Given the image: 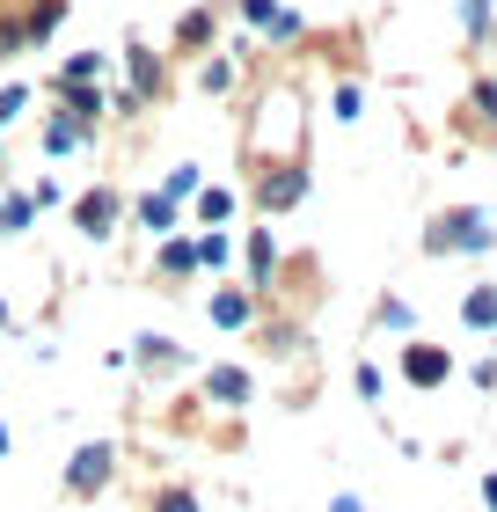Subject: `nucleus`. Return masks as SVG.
<instances>
[{
  "label": "nucleus",
  "mask_w": 497,
  "mask_h": 512,
  "mask_svg": "<svg viewBox=\"0 0 497 512\" xmlns=\"http://www.w3.org/2000/svg\"><path fill=\"white\" fill-rule=\"evenodd\" d=\"M424 249L432 256H483V249H497V213H483V205H446V213L424 227Z\"/></svg>",
  "instance_id": "nucleus-1"
},
{
  "label": "nucleus",
  "mask_w": 497,
  "mask_h": 512,
  "mask_svg": "<svg viewBox=\"0 0 497 512\" xmlns=\"http://www.w3.org/2000/svg\"><path fill=\"white\" fill-rule=\"evenodd\" d=\"M110 469H117V454L103 447V439H88V447H81L74 461H66V491H74V498L103 491V483H110Z\"/></svg>",
  "instance_id": "nucleus-2"
},
{
  "label": "nucleus",
  "mask_w": 497,
  "mask_h": 512,
  "mask_svg": "<svg viewBox=\"0 0 497 512\" xmlns=\"http://www.w3.org/2000/svg\"><path fill=\"white\" fill-rule=\"evenodd\" d=\"M402 381H410V388H446V381H454L446 344H410V352H402Z\"/></svg>",
  "instance_id": "nucleus-3"
},
{
  "label": "nucleus",
  "mask_w": 497,
  "mask_h": 512,
  "mask_svg": "<svg viewBox=\"0 0 497 512\" xmlns=\"http://www.w3.org/2000/svg\"><path fill=\"white\" fill-rule=\"evenodd\" d=\"M307 198V169H271L264 183H256V205L264 213H286V205H300Z\"/></svg>",
  "instance_id": "nucleus-4"
},
{
  "label": "nucleus",
  "mask_w": 497,
  "mask_h": 512,
  "mask_svg": "<svg viewBox=\"0 0 497 512\" xmlns=\"http://www.w3.org/2000/svg\"><path fill=\"white\" fill-rule=\"evenodd\" d=\"M74 227H81L88 242H103L110 227H117V191H88V198L74 205Z\"/></svg>",
  "instance_id": "nucleus-5"
},
{
  "label": "nucleus",
  "mask_w": 497,
  "mask_h": 512,
  "mask_svg": "<svg viewBox=\"0 0 497 512\" xmlns=\"http://www.w3.org/2000/svg\"><path fill=\"white\" fill-rule=\"evenodd\" d=\"M205 395H212V403H227V410H242V403H249V374H242V366H212V374H205Z\"/></svg>",
  "instance_id": "nucleus-6"
},
{
  "label": "nucleus",
  "mask_w": 497,
  "mask_h": 512,
  "mask_svg": "<svg viewBox=\"0 0 497 512\" xmlns=\"http://www.w3.org/2000/svg\"><path fill=\"white\" fill-rule=\"evenodd\" d=\"M242 15L256 22V30H271V37H300V15H293V8H271V0H242Z\"/></svg>",
  "instance_id": "nucleus-7"
},
{
  "label": "nucleus",
  "mask_w": 497,
  "mask_h": 512,
  "mask_svg": "<svg viewBox=\"0 0 497 512\" xmlns=\"http://www.w3.org/2000/svg\"><path fill=\"white\" fill-rule=\"evenodd\" d=\"M125 66H132V103H147L154 88H161V59L147 52V44H132V52H125Z\"/></svg>",
  "instance_id": "nucleus-8"
},
{
  "label": "nucleus",
  "mask_w": 497,
  "mask_h": 512,
  "mask_svg": "<svg viewBox=\"0 0 497 512\" xmlns=\"http://www.w3.org/2000/svg\"><path fill=\"white\" fill-rule=\"evenodd\" d=\"M242 256H249V278H271V271H278V242H271V227H249Z\"/></svg>",
  "instance_id": "nucleus-9"
},
{
  "label": "nucleus",
  "mask_w": 497,
  "mask_h": 512,
  "mask_svg": "<svg viewBox=\"0 0 497 512\" xmlns=\"http://www.w3.org/2000/svg\"><path fill=\"white\" fill-rule=\"evenodd\" d=\"M461 322H468L476 337L497 330V286H476V293H468V300H461Z\"/></svg>",
  "instance_id": "nucleus-10"
},
{
  "label": "nucleus",
  "mask_w": 497,
  "mask_h": 512,
  "mask_svg": "<svg viewBox=\"0 0 497 512\" xmlns=\"http://www.w3.org/2000/svg\"><path fill=\"white\" fill-rule=\"evenodd\" d=\"M139 227H147V235L161 242V235H169V227H176V198H161V191H147V198H139Z\"/></svg>",
  "instance_id": "nucleus-11"
},
{
  "label": "nucleus",
  "mask_w": 497,
  "mask_h": 512,
  "mask_svg": "<svg viewBox=\"0 0 497 512\" xmlns=\"http://www.w3.org/2000/svg\"><path fill=\"white\" fill-rule=\"evenodd\" d=\"M103 81V52H74L59 66V88H96Z\"/></svg>",
  "instance_id": "nucleus-12"
},
{
  "label": "nucleus",
  "mask_w": 497,
  "mask_h": 512,
  "mask_svg": "<svg viewBox=\"0 0 497 512\" xmlns=\"http://www.w3.org/2000/svg\"><path fill=\"white\" fill-rule=\"evenodd\" d=\"M191 256H198V264H205V271H227V264H234V242L220 235V227H205V235L191 242Z\"/></svg>",
  "instance_id": "nucleus-13"
},
{
  "label": "nucleus",
  "mask_w": 497,
  "mask_h": 512,
  "mask_svg": "<svg viewBox=\"0 0 497 512\" xmlns=\"http://www.w3.org/2000/svg\"><path fill=\"white\" fill-rule=\"evenodd\" d=\"M249 315H256V308H249V293H234V286H227V293H212V322H220V330H242Z\"/></svg>",
  "instance_id": "nucleus-14"
},
{
  "label": "nucleus",
  "mask_w": 497,
  "mask_h": 512,
  "mask_svg": "<svg viewBox=\"0 0 497 512\" xmlns=\"http://www.w3.org/2000/svg\"><path fill=\"white\" fill-rule=\"evenodd\" d=\"M234 205H242V198H234L227 183H212V191H198V220H205V227H220V220H234Z\"/></svg>",
  "instance_id": "nucleus-15"
},
{
  "label": "nucleus",
  "mask_w": 497,
  "mask_h": 512,
  "mask_svg": "<svg viewBox=\"0 0 497 512\" xmlns=\"http://www.w3.org/2000/svg\"><path fill=\"white\" fill-rule=\"evenodd\" d=\"M81 139H88V125H74V118H66V110H59L52 125H44V147H52V154H74Z\"/></svg>",
  "instance_id": "nucleus-16"
},
{
  "label": "nucleus",
  "mask_w": 497,
  "mask_h": 512,
  "mask_svg": "<svg viewBox=\"0 0 497 512\" xmlns=\"http://www.w3.org/2000/svg\"><path fill=\"white\" fill-rule=\"evenodd\" d=\"M59 15H66V0H37V8L22 15V30H30V44H37V37H52V30H59Z\"/></svg>",
  "instance_id": "nucleus-17"
},
{
  "label": "nucleus",
  "mask_w": 497,
  "mask_h": 512,
  "mask_svg": "<svg viewBox=\"0 0 497 512\" xmlns=\"http://www.w3.org/2000/svg\"><path fill=\"white\" fill-rule=\"evenodd\" d=\"M139 366H161V374H169V366H183V352L169 337H139Z\"/></svg>",
  "instance_id": "nucleus-18"
},
{
  "label": "nucleus",
  "mask_w": 497,
  "mask_h": 512,
  "mask_svg": "<svg viewBox=\"0 0 497 512\" xmlns=\"http://www.w3.org/2000/svg\"><path fill=\"white\" fill-rule=\"evenodd\" d=\"M30 213H37L30 198H0V235H22V227H30Z\"/></svg>",
  "instance_id": "nucleus-19"
},
{
  "label": "nucleus",
  "mask_w": 497,
  "mask_h": 512,
  "mask_svg": "<svg viewBox=\"0 0 497 512\" xmlns=\"http://www.w3.org/2000/svg\"><path fill=\"white\" fill-rule=\"evenodd\" d=\"M161 271H169V278H183V271H198V256H191V242H161Z\"/></svg>",
  "instance_id": "nucleus-20"
},
{
  "label": "nucleus",
  "mask_w": 497,
  "mask_h": 512,
  "mask_svg": "<svg viewBox=\"0 0 497 512\" xmlns=\"http://www.w3.org/2000/svg\"><path fill=\"white\" fill-rule=\"evenodd\" d=\"M176 37H183V44H205V37H212V8H191V15L176 22Z\"/></svg>",
  "instance_id": "nucleus-21"
},
{
  "label": "nucleus",
  "mask_w": 497,
  "mask_h": 512,
  "mask_svg": "<svg viewBox=\"0 0 497 512\" xmlns=\"http://www.w3.org/2000/svg\"><path fill=\"white\" fill-rule=\"evenodd\" d=\"M198 191V161H176V169H169V191H161V198H191Z\"/></svg>",
  "instance_id": "nucleus-22"
},
{
  "label": "nucleus",
  "mask_w": 497,
  "mask_h": 512,
  "mask_svg": "<svg viewBox=\"0 0 497 512\" xmlns=\"http://www.w3.org/2000/svg\"><path fill=\"white\" fill-rule=\"evenodd\" d=\"M205 96H220V88H234V59H205Z\"/></svg>",
  "instance_id": "nucleus-23"
},
{
  "label": "nucleus",
  "mask_w": 497,
  "mask_h": 512,
  "mask_svg": "<svg viewBox=\"0 0 497 512\" xmlns=\"http://www.w3.org/2000/svg\"><path fill=\"white\" fill-rule=\"evenodd\" d=\"M22 44H30V30H22V22H15V15H0V59H15V52H22Z\"/></svg>",
  "instance_id": "nucleus-24"
},
{
  "label": "nucleus",
  "mask_w": 497,
  "mask_h": 512,
  "mask_svg": "<svg viewBox=\"0 0 497 512\" xmlns=\"http://www.w3.org/2000/svg\"><path fill=\"white\" fill-rule=\"evenodd\" d=\"M461 30H468V37L490 30V0H461Z\"/></svg>",
  "instance_id": "nucleus-25"
},
{
  "label": "nucleus",
  "mask_w": 497,
  "mask_h": 512,
  "mask_svg": "<svg viewBox=\"0 0 497 512\" xmlns=\"http://www.w3.org/2000/svg\"><path fill=\"white\" fill-rule=\"evenodd\" d=\"M30 110V88H0V125H15Z\"/></svg>",
  "instance_id": "nucleus-26"
},
{
  "label": "nucleus",
  "mask_w": 497,
  "mask_h": 512,
  "mask_svg": "<svg viewBox=\"0 0 497 512\" xmlns=\"http://www.w3.org/2000/svg\"><path fill=\"white\" fill-rule=\"evenodd\" d=\"M154 512H198V498H191V491H183V483H169V491H161V498H154Z\"/></svg>",
  "instance_id": "nucleus-27"
},
{
  "label": "nucleus",
  "mask_w": 497,
  "mask_h": 512,
  "mask_svg": "<svg viewBox=\"0 0 497 512\" xmlns=\"http://www.w3.org/2000/svg\"><path fill=\"white\" fill-rule=\"evenodd\" d=\"M468 103H476L483 125H497V81H476V96H468Z\"/></svg>",
  "instance_id": "nucleus-28"
},
{
  "label": "nucleus",
  "mask_w": 497,
  "mask_h": 512,
  "mask_svg": "<svg viewBox=\"0 0 497 512\" xmlns=\"http://www.w3.org/2000/svg\"><path fill=\"white\" fill-rule=\"evenodd\" d=\"M381 322H388V330H410L417 315H410V300H381Z\"/></svg>",
  "instance_id": "nucleus-29"
},
{
  "label": "nucleus",
  "mask_w": 497,
  "mask_h": 512,
  "mask_svg": "<svg viewBox=\"0 0 497 512\" xmlns=\"http://www.w3.org/2000/svg\"><path fill=\"white\" fill-rule=\"evenodd\" d=\"M351 381H359V395H366V403H381V366H359Z\"/></svg>",
  "instance_id": "nucleus-30"
},
{
  "label": "nucleus",
  "mask_w": 497,
  "mask_h": 512,
  "mask_svg": "<svg viewBox=\"0 0 497 512\" xmlns=\"http://www.w3.org/2000/svg\"><path fill=\"white\" fill-rule=\"evenodd\" d=\"M329 512H366V498H351V491H344V498H329Z\"/></svg>",
  "instance_id": "nucleus-31"
},
{
  "label": "nucleus",
  "mask_w": 497,
  "mask_h": 512,
  "mask_svg": "<svg viewBox=\"0 0 497 512\" xmlns=\"http://www.w3.org/2000/svg\"><path fill=\"white\" fill-rule=\"evenodd\" d=\"M483 505H490V512H497V469H490V476H483Z\"/></svg>",
  "instance_id": "nucleus-32"
},
{
  "label": "nucleus",
  "mask_w": 497,
  "mask_h": 512,
  "mask_svg": "<svg viewBox=\"0 0 497 512\" xmlns=\"http://www.w3.org/2000/svg\"><path fill=\"white\" fill-rule=\"evenodd\" d=\"M0 454H8V425H0Z\"/></svg>",
  "instance_id": "nucleus-33"
}]
</instances>
